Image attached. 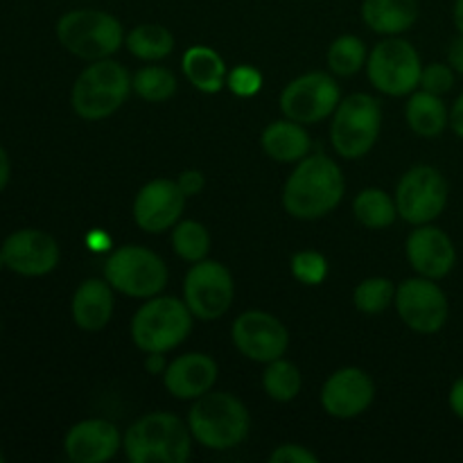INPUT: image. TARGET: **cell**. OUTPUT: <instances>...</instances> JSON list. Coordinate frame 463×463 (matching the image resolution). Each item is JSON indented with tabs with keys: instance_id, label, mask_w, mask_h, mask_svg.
Listing matches in <instances>:
<instances>
[{
	"instance_id": "obj_3",
	"label": "cell",
	"mask_w": 463,
	"mask_h": 463,
	"mask_svg": "<svg viewBox=\"0 0 463 463\" xmlns=\"http://www.w3.org/2000/svg\"><path fill=\"white\" fill-rule=\"evenodd\" d=\"M122 448L131 463H185L193 455V432L179 416L152 411L129 425Z\"/></svg>"
},
{
	"instance_id": "obj_24",
	"label": "cell",
	"mask_w": 463,
	"mask_h": 463,
	"mask_svg": "<svg viewBox=\"0 0 463 463\" xmlns=\"http://www.w3.org/2000/svg\"><path fill=\"white\" fill-rule=\"evenodd\" d=\"M407 127L420 138H439L450 127V109L441 95L430 90H414L405 107Z\"/></svg>"
},
{
	"instance_id": "obj_11",
	"label": "cell",
	"mask_w": 463,
	"mask_h": 463,
	"mask_svg": "<svg viewBox=\"0 0 463 463\" xmlns=\"http://www.w3.org/2000/svg\"><path fill=\"white\" fill-rule=\"evenodd\" d=\"M396 312L402 324L419 335H434L450 319V301L441 285L425 276L402 280L396 288Z\"/></svg>"
},
{
	"instance_id": "obj_36",
	"label": "cell",
	"mask_w": 463,
	"mask_h": 463,
	"mask_svg": "<svg viewBox=\"0 0 463 463\" xmlns=\"http://www.w3.org/2000/svg\"><path fill=\"white\" fill-rule=\"evenodd\" d=\"M271 463H317L319 457L298 443H283L269 455Z\"/></svg>"
},
{
	"instance_id": "obj_9",
	"label": "cell",
	"mask_w": 463,
	"mask_h": 463,
	"mask_svg": "<svg viewBox=\"0 0 463 463\" xmlns=\"http://www.w3.org/2000/svg\"><path fill=\"white\" fill-rule=\"evenodd\" d=\"M423 61L414 45L398 36H387L371 50L366 59L369 81L384 95L402 98L420 86Z\"/></svg>"
},
{
	"instance_id": "obj_6",
	"label": "cell",
	"mask_w": 463,
	"mask_h": 463,
	"mask_svg": "<svg viewBox=\"0 0 463 463\" xmlns=\"http://www.w3.org/2000/svg\"><path fill=\"white\" fill-rule=\"evenodd\" d=\"M57 39L63 48L86 61L116 54L125 43L122 23L102 9H71L57 21Z\"/></svg>"
},
{
	"instance_id": "obj_1",
	"label": "cell",
	"mask_w": 463,
	"mask_h": 463,
	"mask_svg": "<svg viewBox=\"0 0 463 463\" xmlns=\"http://www.w3.org/2000/svg\"><path fill=\"white\" fill-rule=\"evenodd\" d=\"M344 175L333 158L324 154L297 163L283 188V208L297 220H319L342 203Z\"/></svg>"
},
{
	"instance_id": "obj_44",
	"label": "cell",
	"mask_w": 463,
	"mask_h": 463,
	"mask_svg": "<svg viewBox=\"0 0 463 463\" xmlns=\"http://www.w3.org/2000/svg\"><path fill=\"white\" fill-rule=\"evenodd\" d=\"M452 21H455L457 32L463 34V0H455L452 5Z\"/></svg>"
},
{
	"instance_id": "obj_45",
	"label": "cell",
	"mask_w": 463,
	"mask_h": 463,
	"mask_svg": "<svg viewBox=\"0 0 463 463\" xmlns=\"http://www.w3.org/2000/svg\"><path fill=\"white\" fill-rule=\"evenodd\" d=\"M5 267V258H3V249H0V269Z\"/></svg>"
},
{
	"instance_id": "obj_23",
	"label": "cell",
	"mask_w": 463,
	"mask_h": 463,
	"mask_svg": "<svg viewBox=\"0 0 463 463\" xmlns=\"http://www.w3.org/2000/svg\"><path fill=\"white\" fill-rule=\"evenodd\" d=\"M262 152L279 163H298L307 156L312 147L306 125L294 120H276L265 127L260 136Z\"/></svg>"
},
{
	"instance_id": "obj_13",
	"label": "cell",
	"mask_w": 463,
	"mask_h": 463,
	"mask_svg": "<svg viewBox=\"0 0 463 463\" xmlns=\"http://www.w3.org/2000/svg\"><path fill=\"white\" fill-rule=\"evenodd\" d=\"M235 297L231 271L217 260L193 262L184 280V301L199 321H215L229 312Z\"/></svg>"
},
{
	"instance_id": "obj_29",
	"label": "cell",
	"mask_w": 463,
	"mask_h": 463,
	"mask_svg": "<svg viewBox=\"0 0 463 463\" xmlns=\"http://www.w3.org/2000/svg\"><path fill=\"white\" fill-rule=\"evenodd\" d=\"M172 249L185 262L206 260L211 251V233L202 222L184 220L172 229Z\"/></svg>"
},
{
	"instance_id": "obj_21",
	"label": "cell",
	"mask_w": 463,
	"mask_h": 463,
	"mask_svg": "<svg viewBox=\"0 0 463 463\" xmlns=\"http://www.w3.org/2000/svg\"><path fill=\"white\" fill-rule=\"evenodd\" d=\"M113 288L107 279H86L75 289L71 301L72 321L86 333H98L107 328L113 317Z\"/></svg>"
},
{
	"instance_id": "obj_35",
	"label": "cell",
	"mask_w": 463,
	"mask_h": 463,
	"mask_svg": "<svg viewBox=\"0 0 463 463\" xmlns=\"http://www.w3.org/2000/svg\"><path fill=\"white\" fill-rule=\"evenodd\" d=\"M226 86H229L238 98H253V95L262 89V75L260 71H256L253 66L242 63V66L233 68V71L229 72Z\"/></svg>"
},
{
	"instance_id": "obj_39",
	"label": "cell",
	"mask_w": 463,
	"mask_h": 463,
	"mask_svg": "<svg viewBox=\"0 0 463 463\" xmlns=\"http://www.w3.org/2000/svg\"><path fill=\"white\" fill-rule=\"evenodd\" d=\"M448 63L457 75H463V34H457L448 48Z\"/></svg>"
},
{
	"instance_id": "obj_17",
	"label": "cell",
	"mask_w": 463,
	"mask_h": 463,
	"mask_svg": "<svg viewBox=\"0 0 463 463\" xmlns=\"http://www.w3.org/2000/svg\"><path fill=\"white\" fill-rule=\"evenodd\" d=\"M5 267L21 276H45L59 265V244L50 233L39 229H21L3 242Z\"/></svg>"
},
{
	"instance_id": "obj_31",
	"label": "cell",
	"mask_w": 463,
	"mask_h": 463,
	"mask_svg": "<svg viewBox=\"0 0 463 463\" xmlns=\"http://www.w3.org/2000/svg\"><path fill=\"white\" fill-rule=\"evenodd\" d=\"M131 89L136 90L138 98H143L145 102L161 104L167 99L175 98L176 93V77L172 75V71L163 66H145L131 80Z\"/></svg>"
},
{
	"instance_id": "obj_4",
	"label": "cell",
	"mask_w": 463,
	"mask_h": 463,
	"mask_svg": "<svg viewBox=\"0 0 463 463\" xmlns=\"http://www.w3.org/2000/svg\"><path fill=\"white\" fill-rule=\"evenodd\" d=\"M194 315L185 301L175 297H152L131 319V339L143 353H170L188 339Z\"/></svg>"
},
{
	"instance_id": "obj_46",
	"label": "cell",
	"mask_w": 463,
	"mask_h": 463,
	"mask_svg": "<svg viewBox=\"0 0 463 463\" xmlns=\"http://www.w3.org/2000/svg\"><path fill=\"white\" fill-rule=\"evenodd\" d=\"M0 463H3V455H0Z\"/></svg>"
},
{
	"instance_id": "obj_34",
	"label": "cell",
	"mask_w": 463,
	"mask_h": 463,
	"mask_svg": "<svg viewBox=\"0 0 463 463\" xmlns=\"http://www.w3.org/2000/svg\"><path fill=\"white\" fill-rule=\"evenodd\" d=\"M457 72L452 71L450 63L434 61L430 66H423V72H420V86L419 89L430 90L434 95H446L450 93L452 86H455Z\"/></svg>"
},
{
	"instance_id": "obj_37",
	"label": "cell",
	"mask_w": 463,
	"mask_h": 463,
	"mask_svg": "<svg viewBox=\"0 0 463 463\" xmlns=\"http://www.w3.org/2000/svg\"><path fill=\"white\" fill-rule=\"evenodd\" d=\"M176 184L184 190L185 197H194V194H199L203 190L206 179H203V175L199 170H184L179 175V179H176Z\"/></svg>"
},
{
	"instance_id": "obj_14",
	"label": "cell",
	"mask_w": 463,
	"mask_h": 463,
	"mask_svg": "<svg viewBox=\"0 0 463 463\" xmlns=\"http://www.w3.org/2000/svg\"><path fill=\"white\" fill-rule=\"evenodd\" d=\"M231 337L235 348L247 360L262 362V364L283 357L289 346V330L285 328L283 321L262 310L242 312L233 321Z\"/></svg>"
},
{
	"instance_id": "obj_28",
	"label": "cell",
	"mask_w": 463,
	"mask_h": 463,
	"mask_svg": "<svg viewBox=\"0 0 463 463\" xmlns=\"http://www.w3.org/2000/svg\"><path fill=\"white\" fill-rule=\"evenodd\" d=\"M303 375L297 364H292L285 357L274 362H267V369L262 371V389L267 396L276 402H289L301 393Z\"/></svg>"
},
{
	"instance_id": "obj_33",
	"label": "cell",
	"mask_w": 463,
	"mask_h": 463,
	"mask_svg": "<svg viewBox=\"0 0 463 463\" xmlns=\"http://www.w3.org/2000/svg\"><path fill=\"white\" fill-rule=\"evenodd\" d=\"M292 276L303 285H321L328 276V260H326L324 253L312 251V249H306V251H298L292 256Z\"/></svg>"
},
{
	"instance_id": "obj_32",
	"label": "cell",
	"mask_w": 463,
	"mask_h": 463,
	"mask_svg": "<svg viewBox=\"0 0 463 463\" xmlns=\"http://www.w3.org/2000/svg\"><path fill=\"white\" fill-rule=\"evenodd\" d=\"M393 298H396V285L384 276L362 280L353 292V303L364 315H380L392 306Z\"/></svg>"
},
{
	"instance_id": "obj_15",
	"label": "cell",
	"mask_w": 463,
	"mask_h": 463,
	"mask_svg": "<svg viewBox=\"0 0 463 463\" xmlns=\"http://www.w3.org/2000/svg\"><path fill=\"white\" fill-rule=\"evenodd\" d=\"M185 194L172 179H154L138 190L134 199V220L145 233L175 229L185 208Z\"/></svg>"
},
{
	"instance_id": "obj_25",
	"label": "cell",
	"mask_w": 463,
	"mask_h": 463,
	"mask_svg": "<svg viewBox=\"0 0 463 463\" xmlns=\"http://www.w3.org/2000/svg\"><path fill=\"white\" fill-rule=\"evenodd\" d=\"M181 68L185 80L202 93H220L229 77L224 59L208 45H193L185 50Z\"/></svg>"
},
{
	"instance_id": "obj_8",
	"label": "cell",
	"mask_w": 463,
	"mask_h": 463,
	"mask_svg": "<svg viewBox=\"0 0 463 463\" xmlns=\"http://www.w3.org/2000/svg\"><path fill=\"white\" fill-rule=\"evenodd\" d=\"M104 279L116 292L131 298H152L165 289L167 265L158 253L140 244L116 249L104 262Z\"/></svg>"
},
{
	"instance_id": "obj_41",
	"label": "cell",
	"mask_w": 463,
	"mask_h": 463,
	"mask_svg": "<svg viewBox=\"0 0 463 463\" xmlns=\"http://www.w3.org/2000/svg\"><path fill=\"white\" fill-rule=\"evenodd\" d=\"M145 369H147L152 375L165 373L167 364H165V360H163V353H147V360H145Z\"/></svg>"
},
{
	"instance_id": "obj_27",
	"label": "cell",
	"mask_w": 463,
	"mask_h": 463,
	"mask_svg": "<svg viewBox=\"0 0 463 463\" xmlns=\"http://www.w3.org/2000/svg\"><path fill=\"white\" fill-rule=\"evenodd\" d=\"M353 213H355V220L366 229H389L398 215L396 199L383 188H366L353 202Z\"/></svg>"
},
{
	"instance_id": "obj_10",
	"label": "cell",
	"mask_w": 463,
	"mask_h": 463,
	"mask_svg": "<svg viewBox=\"0 0 463 463\" xmlns=\"http://www.w3.org/2000/svg\"><path fill=\"white\" fill-rule=\"evenodd\" d=\"M398 215L411 226L432 224L443 215L450 199L446 175L434 165H414L396 185Z\"/></svg>"
},
{
	"instance_id": "obj_43",
	"label": "cell",
	"mask_w": 463,
	"mask_h": 463,
	"mask_svg": "<svg viewBox=\"0 0 463 463\" xmlns=\"http://www.w3.org/2000/svg\"><path fill=\"white\" fill-rule=\"evenodd\" d=\"M86 242H89V247L95 249V251H102V249H109V235L95 231L93 235H89V238H86Z\"/></svg>"
},
{
	"instance_id": "obj_38",
	"label": "cell",
	"mask_w": 463,
	"mask_h": 463,
	"mask_svg": "<svg viewBox=\"0 0 463 463\" xmlns=\"http://www.w3.org/2000/svg\"><path fill=\"white\" fill-rule=\"evenodd\" d=\"M448 405H450L452 414L459 420H463V375L452 383L450 393H448Z\"/></svg>"
},
{
	"instance_id": "obj_2",
	"label": "cell",
	"mask_w": 463,
	"mask_h": 463,
	"mask_svg": "<svg viewBox=\"0 0 463 463\" xmlns=\"http://www.w3.org/2000/svg\"><path fill=\"white\" fill-rule=\"evenodd\" d=\"M188 428L199 446L208 450H233L247 441L251 416L244 402L229 392H208L188 411Z\"/></svg>"
},
{
	"instance_id": "obj_5",
	"label": "cell",
	"mask_w": 463,
	"mask_h": 463,
	"mask_svg": "<svg viewBox=\"0 0 463 463\" xmlns=\"http://www.w3.org/2000/svg\"><path fill=\"white\" fill-rule=\"evenodd\" d=\"M131 77L122 63L99 59L80 72L71 90V102L81 120L98 122L113 116L127 102Z\"/></svg>"
},
{
	"instance_id": "obj_7",
	"label": "cell",
	"mask_w": 463,
	"mask_h": 463,
	"mask_svg": "<svg viewBox=\"0 0 463 463\" xmlns=\"http://www.w3.org/2000/svg\"><path fill=\"white\" fill-rule=\"evenodd\" d=\"M383 127V109L369 93H353L337 104L330 125V140L342 158L355 161L375 147Z\"/></svg>"
},
{
	"instance_id": "obj_20",
	"label": "cell",
	"mask_w": 463,
	"mask_h": 463,
	"mask_svg": "<svg viewBox=\"0 0 463 463\" xmlns=\"http://www.w3.org/2000/svg\"><path fill=\"white\" fill-rule=\"evenodd\" d=\"M217 362L206 353H185L172 360L163 373V384L172 398L179 401H197L211 392L217 383Z\"/></svg>"
},
{
	"instance_id": "obj_19",
	"label": "cell",
	"mask_w": 463,
	"mask_h": 463,
	"mask_svg": "<svg viewBox=\"0 0 463 463\" xmlns=\"http://www.w3.org/2000/svg\"><path fill=\"white\" fill-rule=\"evenodd\" d=\"M122 434L111 420L86 419L72 425L63 439L66 457L75 463H104L118 455Z\"/></svg>"
},
{
	"instance_id": "obj_12",
	"label": "cell",
	"mask_w": 463,
	"mask_h": 463,
	"mask_svg": "<svg viewBox=\"0 0 463 463\" xmlns=\"http://www.w3.org/2000/svg\"><path fill=\"white\" fill-rule=\"evenodd\" d=\"M279 102L288 120L317 125L333 116L337 104L342 102V89L328 72H306L285 86Z\"/></svg>"
},
{
	"instance_id": "obj_22",
	"label": "cell",
	"mask_w": 463,
	"mask_h": 463,
	"mask_svg": "<svg viewBox=\"0 0 463 463\" xmlns=\"http://www.w3.org/2000/svg\"><path fill=\"white\" fill-rule=\"evenodd\" d=\"M362 21L375 34H405L419 21V0H362Z\"/></svg>"
},
{
	"instance_id": "obj_30",
	"label": "cell",
	"mask_w": 463,
	"mask_h": 463,
	"mask_svg": "<svg viewBox=\"0 0 463 463\" xmlns=\"http://www.w3.org/2000/svg\"><path fill=\"white\" fill-rule=\"evenodd\" d=\"M366 45L360 36L344 34L335 39L328 48V68L339 77H353L364 68Z\"/></svg>"
},
{
	"instance_id": "obj_42",
	"label": "cell",
	"mask_w": 463,
	"mask_h": 463,
	"mask_svg": "<svg viewBox=\"0 0 463 463\" xmlns=\"http://www.w3.org/2000/svg\"><path fill=\"white\" fill-rule=\"evenodd\" d=\"M9 176H12V163H9V156L7 152H5V147L0 145V193L7 188Z\"/></svg>"
},
{
	"instance_id": "obj_26",
	"label": "cell",
	"mask_w": 463,
	"mask_h": 463,
	"mask_svg": "<svg viewBox=\"0 0 463 463\" xmlns=\"http://www.w3.org/2000/svg\"><path fill=\"white\" fill-rule=\"evenodd\" d=\"M125 43L140 61H161L175 50V34L156 23H143L127 34Z\"/></svg>"
},
{
	"instance_id": "obj_18",
	"label": "cell",
	"mask_w": 463,
	"mask_h": 463,
	"mask_svg": "<svg viewBox=\"0 0 463 463\" xmlns=\"http://www.w3.org/2000/svg\"><path fill=\"white\" fill-rule=\"evenodd\" d=\"M405 256L416 274L432 280L446 279L457 265L455 242L446 231L434 224L416 226L407 235Z\"/></svg>"
},
{
	"instance_id": "obj_40",
	"label": "cell",
	"mask_w": 463,
	"mask_h": 463,
	"mask_svg": "<svg viewBox=\"0 0 463 463\" xmlns=\"http://www.w3.org/2000/svg\"><path fill=\"white\" fill-rule=\"evenodd\" d=\"M450 129L463 140V90L450 107Z\"/></svg>"
},
{
	"instance_id": "obj_16",
	"label": "cell",
	"mask_w": 463,
	"mask_h": 463,
	"mask_svg": "<svg viewBox=\"0 0 463 463\" xmlns=\"http://www.w3.org/2000/svg\"><path fill=\"white\" fill-rule=\"evenodd\" d=\"M373 401V378L357 366H344L335 371L321 387V407L333 419H355L364 414Z\"/></svg>"
}]
</instances>
